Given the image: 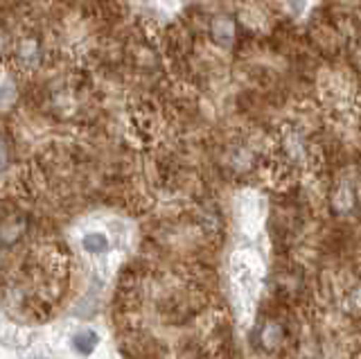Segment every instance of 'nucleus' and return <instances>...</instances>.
Returning a JSON list of instances; mask_svg holds the SVG:
<instances>
[{"instance_id": "2", "label": "nucleus", "mask_w": 361, "mask_h": 359, "mask_svg": "<svg viewBox=\"0 0 361 359\" xmlns=\"http://www.w3.org/2000/svg\"><path fill=\"white\" fill-rule=\"evenodd\" d=\"M82 249L90 255H102L109 251V238L102 231H88L82 238Z\"/></svg>"}, {"instance_id": "1", "label": "nucleus", "mask_w": 361, "mask_h": 359, "mask_svg": "<svg viewBox=\"0 0 361 359\" xmlns=\"http://www.w3.org/2000/svg\"><path fill=\"white\" fill-rule=\"evenodd\" d=\"M73 348L77 353H82V355H90L95 351V346L99 343V334L93 330V328H82L79 332L73 334V339H71Z\"/></svg>"}, {"instance_id": "3", "label": "nucleus", "mask_w": 361, "mask_h": 359, "mask_svg": "<svg viewBox=\"0 0 361 359\" xmlns=\"http://www.w3.org/2000/svg\"><path fill=\"white\" fill-rule=\"evenodd\" d=\"M5 163V150H3V145H0V167H3Z\"/></svg>"}]
</instances>
